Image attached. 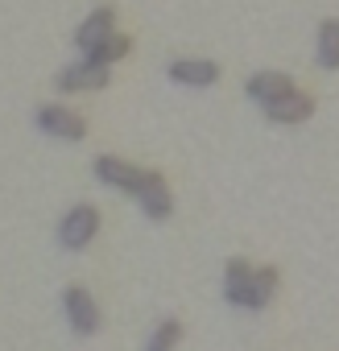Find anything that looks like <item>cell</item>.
Segmentation results:
<instances>
[{"instance_id":"obj_4","label":"cell","mask_w":339,"mask_h":351,"mask_svg":"<svg viewBox=\"0 0 339 351\" xmlns=\"http://www.w3.org/2000/svg\"><path fill=\"white\" fill-rule=\"evenodd\" d=\"M95 178L104 182V186H112V191H120V195H132L137 199V191H141V182H145V169H137V165H128L124 157H112V153H104V157H95Z\"/></svg>"},{"instance_id":"obj_13","label":"cell","mask_w":339,"mask_h":351,"mask_svg":"<svg viewBox=\"0 0 339 351\" xmlns=\"http://www.w3.org/2000/svg\"><path fill=\"white\" fill-rule=\"evenodd\" d=\"M128 54H132V38H128V34H112L108 42H100L95 50H87L83 62H91V66H108V71H112V66H116L120 58H128Z\"/></svg>"},{"instance_id":"obj_1","label":"cell","mask_w":339,"mask_h":351,"mask_svg":"<svg viewBox=\"0 0 339 351\" xmlns=\"http://www.w3.org/2000/svg\"><path fill=\"white\" fill-rule=\"evenodd\" d=\"M95 232H100V211H95L91 203H75V207L62 215V223H58V244H62L67 252H83V248L95 240Z\"/></svg>"},{"instance_id":"obj_7","label":"cell","mask_w":339,"mask_h":351,"mask_svg":"<svg viewBox=\"0 0 339 351\" xmlns=\"http://www.w3.org/2000/svg\"><path fill=\"white\" fill-rule=\"evenodd\" d=\"M165 75H170V83H178V87H195V91H203V87H215V83H220V66H215L211 58H174Z\"/></svg>"},{"instance_id":"obj_6","label":"cell","mask_w":339,"mask_h":351,"mask_svg":"<svg viewBox=\"0 0 339 351\" xmlns=\"http://www.w3.org/2000/svg\"><path fill=\"white\" fill-rule=\"evenodd\" d=\"M244 91H248V99H253V104H261V112H265L269 104H277V99L294 95L298 87H294V79H290V75H281V71H257V75H248Z\"/></svg>"},{"instance_id":"obj_2","label":"cell","mask_w":339,"mask_h":351,"mask_svg":"<svg viewBox=\"0 0 339 351\" xmlns=\"http://www.w3.org/2000/svg\"><path fill=\"white\" fill-rule=\"evenodd\" d=\"M34 124L46 136H54V141H83L87 136V120L75 108H67V104H42L38 116H34Z\"/></svg>"},{"instance_id":"obj_11","label":"cell","mask_w":339,"mask_h":351,"mask_svg":"<svg viewBox=\"0 0 339 351\" xmlns=\"http://www.w3.org/2000/svg\"><path fill=\"white\" fill-rule=\"evenodd\" d=\"M265 116H269L273 124H306V120L314 116V99H310L306 91H294V95H285V99L269 104V108H265Z\"/></svg>"},{"instance_id":"obj_10","label":"cell","mask_w":339,"mask_h":351,"mask_svg":"<svg viewBox=\"0 0 339 351\" xmlns=\"http://www.w3.org/2000/svg\"><path fill=\"white\" fill-rule=\"evenodd\" d=\"M253 273H257V265H248V261H240V256L224 265V298H228V306H240V310H248Z\"/></svg>"},{"instance_id":"obj_8","label":"cell","mask_w":339,"mask_h":351,"mask_svg":"<svg viewBox=\"0 0 339 351\" xmlns=\"http://www.w3.org/2000/svg\"><path fill=\"white\" fill-rule=\"evenodd\" d=\"M137 203H141V211H145L153 223L170 219L174 199H170V186H165V178H161L157 169H145V182H141V191H137Z\"/></svg>"},{"instance_id":"obj_3","label":"cell","mask_w":339,"mask_h":351,"mask_svg":"<svg viewBox=\"0 0 339 351\" xmlns=\"http://www.w3.org/2000/svg\"><path fill=\"white\" fill-rule=\"evenodd\" d=\"M62 314H67V322H71V330L75 335H95L100 330V306H95V293L91 289H83V285H67L62 289Z\"/></svg>"},{"instance_id":"obj_12","label":"cell","mask_w":339,"mask_h":351,"mask_svg":"<svg viewBox=\"0 0 339 351\" xmlns=\"http://www.w3.org/2000/svg\"><path fill=\"white\" fill-rule=\"evenodd\" d=\"M314 62H318L323 71H339V17H327V21L318 25Z\"/></svg>"},{"instance_id":"obj_15","label":"cell","mask_w":339,"mask_h":351,"mask_svg":"<svg viewBox=\"0 0 339 351\" xmlns=\"http://www.w3.org/2000/svg\"><path fill=\"white\" fill-rule=\"evenodd\" d=\"M178 339H183V322H178V318H161V322L149 330L145 351H174V347H178Z\"/></svg>"},{"instance_id":"obj_9","label":"cell","mask_w":339,"mask_h":351,"mask_svg":"<svg viewBox=\"0 0 339 351\" xmlns=\"http://www.w3.org/2000/svg\"><path fill=\"white\" fill-rule=\"evenodd\" d=\"M116 34V9L112 5H100V9H91L87 17H83V25L75 29V46L87 54V50H95L100 42H108Z\"/></svg>"},{"instance_id":"obj_14","label":"cell","mask_w":339,"mask_h":351,"mask_svg":"<svg viewBox=\"0 0 339 351\" xmlns=\"http://www.w3.org/2000/svg\"><path fill=\"white\" fill-rule=\"evenodd\" d=\"M277 281H281V273H277L273 265H261V269L253 273V293H248V310H265V306L273 302V293H277Z\"/></svg>"},{"instance_id":"obj_5","label":"cell","mask_w":339,"mask_h":351,"mask_svg":"<svg viewBox=\"0 0 339 351\" xmlns=\"http://www.w3.org/2000/svg\"><path fill=\"white\" fill-rule=\"evenodd\" d=\"M108 79H112V71L108 66H91V62H75V66H62L58 71V91L62 95H79V91H104L108 87Z\"/></svg>"}]
</instances>
